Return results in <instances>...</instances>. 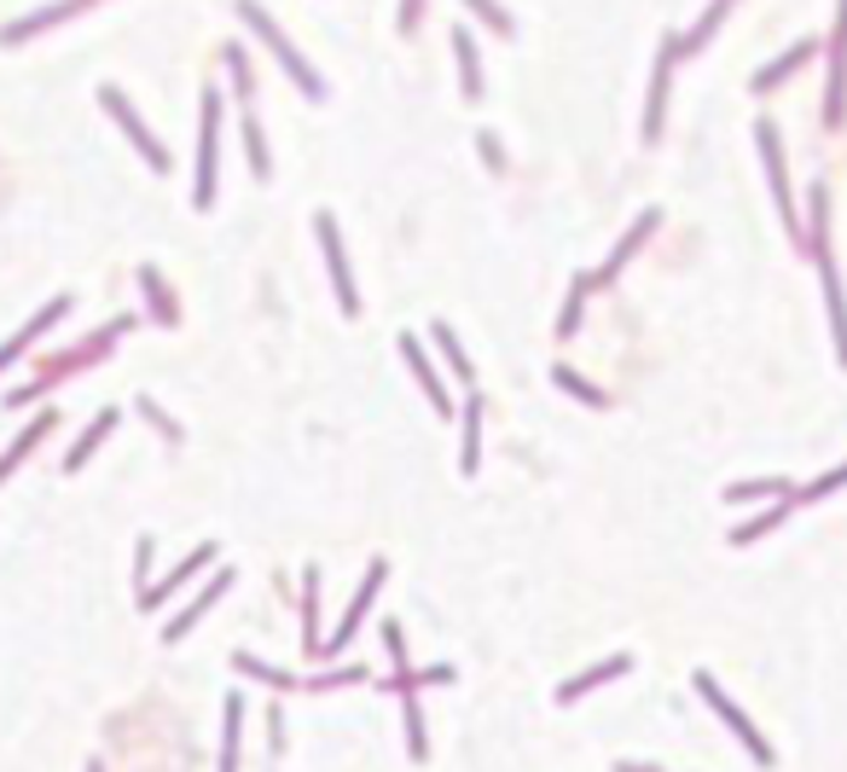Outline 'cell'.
<instances>
[{"mask_svg":"<svg viewBox=\"0 0 847 772\" xmlns=\"http://www.w3.org/2000/svg\"><path fill=\"white\" fill-rule=\"evenodd\" d=\"M238 18H245V24H250V30H256L261 41H268V47H273V58H279V65H285V70L296 76V88H302V93H308V99H319V93H326V81H319V76L308 70V65H302V58H296V47L285 41V30H279L273 18H268V12L256 7V0H238Z\"/></svg>","mask_w":847,"mask_h":772,"instance_id":"6da1fadb","label":"cell"},{"mask_svg":"<svg viewBox=\"0 0 847 772\" xmlns=\"http://www.w3.org/2000/svg\"><path fill=\"white\" fill-rule=\"evenodd\" d=\"M691 685L702 691V703H709L714 715H720V720H725V726H732L737 738H743V749H749V756H755L760 767H772V743H766L760 731H755V720L743 715V708H737V703H732V697H725V691L714 685V674H702V668H697V680H691Z\"/></svg>","mask_w":847,"mask_h":772,"instance_id":"7a4b0ae2","label":"cell"},{"mask_svg":"<svg viewBox=\"0 0 847 772\" xmlns=\"http://www.w3.org/2000/svg\"><path fill=\"white\" fill-rule=\"evenodd\" d=\"M383 575H389V563H383V558H377V563L366 569V581H360V593H354V604H349V609H342L337 634H331L326 645H319V657H314V662H326V657H337V650H349V639H354V627H360V622H366V609L377 604V586H383Z\"/></svg>","mask_w":847,"mask_h":772,"instance_id":"3957f363","label":"cell"},{"mask_svg":"<svg viewBox=\"0 0 847 772\" xmlns=\"http://www.w3.org/2000/svg\"><path fill=\"white\" fill-rule=\"evenodd\" d=\"M215 139H221V93H204V146H197V187H192V203L210 210L215 203Z\"/></svg>","mask_w":847,"mask_h":772,"instance_id":"277c9868","label":"cell"},{"mask_svg":"<svg viewBox=\"0 0 847 772\" xmlns=\"http://www.w3.org/2000/svg\"><path fill=\"white\" fill-rule=\"evenodd\" d=\"M99 99H105V111H111L116 122H123V134H128L134 146H139V157H146V163H151L157 175H169V152L157 146V139H151V128H146V122L134 116V105L123 99V88H99Z\"/></svg>","mask_w":847,"mask_h":772,"instance_id":"5b68a950","label":"cell"},{"mask_svg":"<svg viewBox=\"0 0 847 772\" xmlns=\"http://www.w3.org/2000/svg\"><path fill=\"white\" fill-rule=\"evenodd\" d=\"M314 233H319V250H326V268H331V284H337L342 314H360V297H354V279H349V256H342L337 221H331V215H319V221H314Z\"/></svg>","mask_w":847,"mask_h":772,"instance_id":"8992f818","label":"cell"},{"mask_svg":"<svg viewBox=\"0 0 847 772\" xmlns=\"http://www.w3.org/2000/svg\"><path fill=\"white\" fill-rule=\"evenodd\" d=\"M227 586H233V569H221V575L204 586V593H197V598H192V604H187V609H180V616L163 627V639H169V645H180V634H192V627L210 616V604H221V598H227Z\"/></svg>","mask_w":847,"mask_h":772,"instance_id":"52a82bcc","label":"cell"},{"mask_svg":"<svg viewBox=\"0 0 847 772\" xmlns=\"http://www.w3.org/2000/svg\"><path fill=\"white\" fill-rule=\"evenodd\" d=\"M210 558H215V546H197V552H192L187 563H180V569H169L163 581H146V586H139V609H157L169 593H180V581H192V575H197V569H204Z\"/></svg>","mask_w":847,"mask_h":772,"instance_id":"ba28073f","label":"cell"},{"mask_svg":"<svg viewBox=\"0 0 847 772\" xmlns=\"http://www.w3.org/2000/svg\"><path fill=\"white\" fill-rule=\"evenodd\" d=\"M82 7H88V0H58V7H47V12H30V18H18V24H7V30H0V41L18 47V41H30V35H42L53 24H65V18H76Z\"/></svg>","mask_w":847,"mask_h":772,"instance_id":"9c48e42d","label":"cell"},{"mask_svg":"<svg viewBox=\"0 0 847 772\" xmlns=\"http://www.w3.org/2000/svg\"><path fill=\"white\" fill-rule=\"evenodd\" d=\"M65 314H70V297H53V302H47V309H42V314H35V320L24 325V332H18V337L7 343V349H0V372H7V366H12L18 355H24V349H30V343H35V337H42V332H53V325H58V320H65Z\"/></svg>","mask_w":847,"mask_h":772,"instance_id":"30bf717a","label":"cell"},{"mask_svg":"<svg viewBox=\"0 0 847 772\" xmlns=\"http://www.w3.org/2000/svg\"><path fill=\"white\" fill-rule=\"evenodd\" d=\"M400 355H407V366H413V378L423 383V395H430V406L436 413H453V401H448V390H441V378H436V366H430V355L413 343V332L400 337Z\"/></svg>","mask_w":847,"mask_h":772,"instance_id":"8fae6325","label":"cell"},{"mask_svg":"<svg viewBox=\"0 0 847 772\" xmlns=\"http://www.w3.org/2000/svg\"><path fill=\"white\" fill-rule=\"evenodd\" d=\"M53 424H58V413H42V418H30V430L18 436V441L7 447V454H0V482H7V477L18 471V465H24V459L35 454V447H42V441L53 436Z\"/></svg>","mask_w":847,"mask_h":772,"instance_id":"7c38bea8","label":"cell"},{"mask_svg":"<svg viewBox=\"0 0 847 772\" xmlns=\"http://www.w3.org/2000/svg\"><path fill=\"white\" fill-rule=\"evenodd\" d=\"M616 674H628V657H610V662L587 668V674L563 680V685H557V703H580V697H587V691H598L603 680H616Z\"/></svg>","mask_w":847,"mask_h":772,"instance_id":"4fadbf2b","label":"cell"},{"mask_svg":"<svg viewBox=\"0 0 847 772\" xmlns=\"http://www.w3.org/2000/svg\"><path fill=\"white\" fill-rule=\"evenodd\" d=\"M760 157H766V175H772V198H778L783 221H795V210H790V187H783V157H778V134H772V122H760Z\"/></svg>","mask_w":847,"mask_h":772,"instance_id":"5bb4252c","label":"cell"},{"mask_svg":"<svg viewBox=\"0 0 847 772\" xmlns=\"http://www.w3.org/2000/svg\"><path fill=\"white\" fill-rule=\"evenodd\" d=\"M453 53H459V76H465V99H482V58H476V35L453 30Z\"/></svg>","mask_w":847,"mask_h":772,"instance_id":"9a60e30c","label":"cell"},{"mask_svg":"<svg viewBox=\"0 0 847 772\" xmlns=\"http://www.w3.org/2000/svg\"><path fill=\"white\" fill-rule=\"evenodd\" d=\"M651 227H656V210H644V221H639V227H633L628 238H621V250L610 256V268H603V273H587V279H592V284H610V279H616V268H621V261H628V256L639 250V244H644V238H651Z\"/></svg>","mask_w":847,"mask_h":772,"instance_id":"2e32d148","label":"cell"},{"mask_svg":"<svg viewBox=\"0 0 847 772\" xmlns=\"http://www.w3.org/2000/svg\"><path fill=\"white\" fill-rule=\"evenodd\" d=\"M111 430H116V413H99V418H93V430H88L82 441H76V447H70L65 471H82V465H88V454H93V447H99V441H105Z\"/></svg>","mask_w":847,"mask_h":772,"instance_id":"e0dca14e","label":"cell"},{"mask_svg":"<svg viewBox=\"0 0 847 772\" xmlns=\"http://www.w3.org/2000/svg\"><path fill=\"white\" fill-rule=\"evenodd\" d=\"M238 726H245V703L227 697V731H221V772H238Z\"/></svg>","mask_w":847,"mask_h":772,"instance_id":"ac0fdd59","label":"cell"},{"mask_svg":"<svg viewBox=\"0 0 847 772\" xmlns=\"http://www.w3.org/2000/svg\"><path fill=\"white\" fill-rule=\"evenodd\" d=\"M430 332H436V349H441V355H448V366H453V378H459V383H471L476 372H471V360H465V349H459L453 325H441V320H436V325H430Z\"/></svg>","mask_w":847,"mask_h":772,"instance_id":"d6986e66","label":"cell"},{"mask_svg":"<svg viewBox=\"0 0 847 772\" xmlns=\"http://www.w3.org/2000/svg\"><path fill=\"white\" fill-rule=\"evenodd\" d=\"M245 152H250V175L256 180H268L273 175V163H268V139H261V122L245 111Z\"/></svg>","mask_w":847,"mask_h":772,"instance_id":"ffe728a7","label":"cell"},{"mask_svg":"<svg viewBox=\"0 0 847 772\" xmlns=\"http://www.w3.org/2000/svg\"><path fill=\"white\" fill-rule=\"evenodd\" d=\"M476 441H482V401L471 395V406H465V454H459V471L465 477H476Z\"/></svg>","mask_w":847,"mask_h":772,"instance_id":"44dd1931","label":"cell"},{"mask_svg":"<svg viewBox=\"0 0 847 772\" xmlns=\"http://www.w3.org/2000/svg\"><path fill=\"white\" fill-rule=\"evenodd\" d=\"M238 674H250V680H268L273 691H296V680L285 674V668H268V662H256V657H238Z\"/></svg>","mask_w":847,"mask_h":772,"instance_id":"7402d4cb","label":"cell"},{"mask_svg":"<svg viewBox=\"0 0 847 772\" xmlns=\"http://www.w3.org/2000/svg\"><path fill=\"white\" fill-rule=\"evenodd\" d=\"M587 291H592V279H580L575 284V297L563 302V320H557V337H575L580 332V302H587Z\"/></svg>","mask_w":847,"mask_h":772,"instance_id":"603a6c76","label":"cell"},{"mask_svg":"<svg viewBox=\"0 0 847 772\" xmlns=\"http://www.w3.org/2000/svg\"><path fill=\"white\" fill-rule=\"evenodd\" d=\"M552 383H563V390H569V395H580L587 406H603V390H592V383H580V378L569 372V366H552Z\"/></svg>","mask_w":847,"mask_h":772,"instance_id":"cb8c5ba5","label":"cell"},{"mask_svg":"<svg viewBox=\"0 0 847 772\" xmlns=\"http://www.w3.org/2000/svg\"><path fill=\"white\" fill-rule=\"evenodd\" d=\"M337 685H372L366 668H331V674H314V691H337Z\"/></svg>","mask_w":847,"mask_h":772,"instance_id":"d4e9b609","label":"cell"},{"mask_svg":"<svg viewBox=\"0 0 847 772\" xmlns=\"http://www.w3.org/2000/svg\"><path fill=\"white\" fill-rule=\"evenodd\" d=\"M139 279H146V297H151V309L163 314V320H174V302H169V291H163V273H157V268H139Z\"/></svg>","mask_w":847,"mask_h":772,"instance_id":"484cf974","label":"cell"},{"mask_svg":"<svg viewBox=\"0 0 847 772\" xmlns=\"http://www.w3.org/2000/svg\"><path fill=\"white\" fill-rule=\"evenodd\" d=\"M465 7H471L476 18H488L499 35H511V18H506V7H499V0H465Z\"/></svg>","mask_w":847,"mask_h":772,"instance_id":"4316f807","label":"cell"},{"mask_svg":"<svg viewBox=\"0 0 847 772\" xmlns=\"http://www.w3.org/2000/svg\"><path fill=\"white\" fill-rule=\"evenodd\" d=\"M383 645H389L395 674H407V645H400V627H395V622H383Z\"/></svg>","mask_w":847,"mask_h":772,"instance_id":"83f0119b","label":"cell"},{"mask_svg":"<svg viewBox=\"0 0 847 772\" xmlns=\"http://www.w3.org/2000/svg\"><path fill=\"white\" fill-rule=\"evenodd\" d=\"M227 65H233V81H238V99H250V65H245V53L227 47Z\"/></svg>","mask_w":847,"mask_h":772,"instance_id":"f1b7e54d","label":"cell"},{"mask_svg":"<svg viewBox=\"0 0 847 772\" xmlns=\"http://www.w3.org/2000/svg\"><path fill=\"white\" fill-rule=\"evenodd\" d=\"M760 494H783V482H743V488H732V500H760Z\"/></svg>","mask_w":847,"mask_h":772,"instance_id":"f546056e","label":"cell"},{"mask_svg":"<svg viewBox=\"0 0 847 772\" xmlns=\"http://www.w3.org/2000/svg\"><path fill=\"white\" fill-rule=\"evenodd\" d=\"M482 139V157H488V169H499V163H506V157H499V139L494 134H476Z\"/></svg>","mask_w":847,"mask_h":772,"instance_id":"4dcf8cb0","label":"cell"},{"mask_svg":"<svg viewBox=\"0 0 847 772\" xmlns=\"http://www.w3.org/2000/svg\"><path fill=\"white\" fill-rule=\"evenodd\" d=\"M418 12H423V0H407V7H400V30H413Z\"/></svg>","mask_w":847,"mask_h":772,"instance_id":"1f68e13d","label":"cell"},{"mask_svg":"<svg viewBox=\"0 0 847 772\" xmlns=\"http://www.w3.org/2000/svg\"><path fill=\"white\" fill-rule=\"evenodd\" d=\"M616 772H656V767H639V761H621Z\"/></svg>","mask_w":847,"mask_h":772,"instance_id":"d6a6232c","label":"cell"}]
</instances>
